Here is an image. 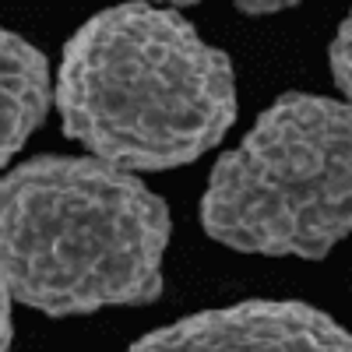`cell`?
Segmentation results:
<instances>
[{"label":"cell","instance_id":"4","mask_svg":"<svg viewBox=\"0 0 352 352\" xmlns=\"http://www.w3.org/2000/svg\"><path fill=\"white\" fill-rule=\"evenodd\" d=\"M127 352H352V335L310 303L247 300L173 320Z\"/></svg>","mask_w":352,"mask_h":352},{"label":"cell","instance_id":"8","mask_svg":"<svg viewBox=\"0 0 352 352\" xmlns=\"http://www.w3.org/2000/svg\"><path fill=\"white\" fill-rule=\"evenodd\" d=\"M243 11H250V14H261V11H282V4H240Z\"/></svg>","mask_w":352,"mask_h":352},{"label":"cell","instance_id":"7","mask_svg":"<svg viewBox=\"0 0 352 352\" xmlns=\"http://www.w3.org/2000/svg\"><path fill=\"white\" fill-rule=\"evenodd\" d=\"M11 338H14V320H11V296L0 289V352L11 349Z\"/></svg>","mask_w":352,"mask_h":352},{"label":"cell","instance_id":"5","mask_svg":"<svg viewBox=\"0 0 352 352\" xmlns=\"http://www.w3.org/2000/svg\"><path fill=\"white\" fill-rule=\"evenodd\" d=\"M50 64L43 50L0 28V169H4L46 120Z\"/></svg>","mask_w":352,"mask_h":352},{"label":"cell","instance_id":"1","mask_svg":"<svg viewBox=\"0 0 352 352\" xmlns=\"http://www.w3.org/2000/svg\"><path fill=\"white\" fill-rule=\"evenodd\" d=\"M56 109L113 169L159 173L212 152L236 120L232 60L169 8L116 4L67 39Z\"/></svg>","mask_w":352,"mask_h":352},{"label":"cell","instance_id":"2","mask_svg":"<svg viewBox=\"0 0 352 352\" xmlns=\"http://www.w3.org/2000/svg\"><path fill=\"white\" fill-rule=\"evenodd\" d=\"M169 204L99 159L36 155L0 176V289L50 317L162 296Z\"/></svg>","mask_w":352,"mask_h":352},{"label":"cell","instance_id":"3","mask_svg":"<svg viewBox=\"0 0 352 352\" xmlns=\"http://www.w3.org/2000/svg\"><path fill=\"white\" fill-rule=\"evenodd\" d=\"M201 226L240 254L328 257L352 236V109L310 92L278 96L212 166Z\"/></svg>","mask_w":352,"mask_h":352},{"label":"cell","instance_id":"6","mask_svg":"<svg viewBox=\"0 0 352 352\" xmlns=\"http://www.w3.org/2000/svg\"><path fill=\"white\" fill-rule=\"evenodd\" d=\"M328 60H331V78L338 85V92L345 96V106L352 109V11L338 25L331 50H328Z\"/></svg>","mask_w":352,"mask_h":352}]
</instances>
